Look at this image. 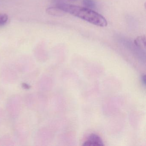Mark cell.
<instances>
[{"label":"cell","instance_id":"1","mask_svg":"<svg viewBox=\"0 0 146 146\" xmlns=\"http://www.w3.org/2000/svg\"><path fill=\"white\" fill-rule=\"evenodd\" d=\"M53 1L55 3L56 7L65 13L99 27H105L107 25V20L103 16L90 9L65 4L61 0H53Z\"/></svg>","mask_w":146,"mask_h":146},{"label":"cell","instance_id":"2","mask_svg":"<svg viewBox=\"0 0 146 146\" xmlns=\"http://www.w3.org/2000/svg\"><path fill=\"white\" fill-rule=\"evenodd\" d=\"M103 145L104 144L101 137L95 134H90L83 144V146H101Z\"/></svg>","mask_w":146,"mask_h":146},{"label":"cell","instance_id":"3","mask_svg":"<svg viewBox=\"0 0 146 146\" xmlns=\"http://www.w3.org/2000/svg\"><path fill=\"white\" fill-rule=\"evenodd\" d=\"M46 12L49 15L56 17H62L65 14L64 11L58 7H49L46 10Z\"/></svg>","mask_w":146,"mask_h":146},{"label":"cell","instance_id":"4","mask_svg":"<svg viewBox=\"0 0 146 146\" xmlns=\"http://www.w3.org/2000/svg\"><path fill=\"white\" fill-rule=\"evenodd\" d=\"M134 43L138 47L145 48L146 46V37L145 36H137L134 40Z\"/></svg>","mask_w":146,"mask_h":146},{"label":"cell","instance_id":"5","mask_svg":"<svg viewBox=\"0 0 146 146\" xmlns=\"http://www.w3.org/2000/svg\"><path fill=\"white\" fill-rule=\"evenodd\" d=\"M83 4L86 8H94L96 6V3L94 0H83Z\"/></svg>","mask_w":146,"mask_h":146},{"label":"cell","instance_id":"6","mask_svg":"<svg viewBox=\"0 0 146 146\" xmlns=\"http://www.w3.org/2000/svg\"><path fill=\"white\" fill-rule=\"evenodd\" d=\"M8 15L5 13H0V26H3L7 23Z\"/></svg>","mask_w":146,"mask_h":146}]
</instances>
